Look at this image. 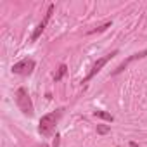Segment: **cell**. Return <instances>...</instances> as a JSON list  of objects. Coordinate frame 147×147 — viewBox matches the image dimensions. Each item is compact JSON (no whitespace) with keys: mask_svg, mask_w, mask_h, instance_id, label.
Listing matches in <instances>:
<instances>
[{"mask_svg":"<svg viewBox=\"0 0 147 147\" xmlns=\"http://www.w3.org/2000/svg\"><path fill=\"white\" fill-rule=\"evenodd\" d=\"M62 111H64V109H57V111H52V113L42 116V119H40V123H38V131H40L42 135H45V137H50V135L54 133V130H55L57 121H59L61 116H62Z\"/></svg>","mask_w":147,"mask_h":147,"instance_id":"obj_1","label":"cell"},{"mask_svg":"<svg viewBox=\"0 0 147 147\" xmlns=\"http://www.w3.org/2000/svg\"><path fill=\"white\" fill-rule=\"evenodd\" d=\"M16 106L19 107V111L24 116H33V113H35L31 97H30V94H28V90L24 87L18 88V92H16Z\"/></svg>","mask_w":147,"mask_h":147,"instance_id":"obj_2","label":"cell"},{"mask_svg":"<svg viewBox=\"0 0 147 147\" xmlns=\"http://www.w3.org/2000/svg\"><path fill=\"white\" fill-rule=\"evenodd\" d=\"M118 54H119V50H113V52H109V54H106L104 57H100V59H97V62H95V64L92 66V69H90V73H88V75H87V76H85L83 80H82V83H88V82H90V80H92V78H94V76L97 75V73H99V71H100V69H102V67H104V66H106V64H107V62H109L111 59H113V57H116Z\"/></svg>","mask_w":147,"mask_h":147,"instance_id":"obj_3","label":"cell"},{"mask_svg":"<svg viewBox=\"0 0 147 147\" xmlns=\"http://www.w3.org/2000/svg\"><path fill=\"white\" fill-rule=\"evenodd\" d=\"M33 69H35V61L33 59H23V61H19L12 66V71L16 75H23V76L31 75Z\"/></svg>","mask_w":147,"mask_h":147,"instance_id":"obj_4","label":"cell"},{"mask_svg":"<svg viewBox=\"0 0 147 147\" xmlns=\"http://www.w3.org/2000/svg\"><path fill=\"white\" fill-rule=\"evenodd\" d=\"M52 14H54V4H50V5H49V9H47V12H45L43 19H42V21H40V24L35 28V31H33V35H31V42H36V40L40 38V35H42V33H43V30L47 28V24H49V21H50Z\"/></svg>","mask_w":147,"mask_h":147,"instance_id":"obj_5","label":"cell"},{"mask_svg":"<svg viewBox=\"0 0 147 147\" xmlns=\"http://www.w3.org/2000/svg\"><path fill=\"white\" fill-rule=\"evenodd\" d=\"M144 57H147V49H145V50H140V52H137V54L128 55V57H126V59H125V61H123V62H121V64H119L114 71H113V75H119V73H123V71H125V69H126L131 62L140 61V59H144Z\"/></svg>","mask_w":147,"mask_h":147,"instance_id":"obj_6","label":"cell"},{"mask_svg":"<svg viewBox=\"0 0 147 147\" xmlns=\"http://www.w3.org/2000/svg\"><path fill=\"white\" fill-rule=\"evenodd\" d=\"M66 73H67V66H66V64H61L59 69H57V73L54 75V82H61V80L66 76Z\"/></svg>","mask_w":147,"mask_h":147,"instance_id":"obj_7","label":"cell"},{"mask_svg":"<svg viewBox=\"0 0 147 147\" xmlns=\"http://www.w3.org/2000/svg\"><path fill=\"white\" fill-rule=\"evenodd\" d=\"M94 116H95V118H100V119H106V121H113V119H114L109 113H106V111H99V109L94 111Z\"/></svg>","mask_w":147,"mask_h":147,"instance_id":"obj_8","label":"cell"},{"mask_svg":"<svg viewBox=\"0 0 147 147\" xmlns=\"http://www.w3.org/2000/svg\"><path fill=\"white\" fill-rule=\"evenodd\" d=\"M111 131V126H107V125H97V133L99 135H107Z\"/></svg>","mask_w":147,"mask_h":147,"instance_id":"obj_9","label":"cell"},{"mask_svg":"<svg viewBox=\"0 0 147 147\" xmlns=\"http://www.w3.org/2000/svg\"><path fill=\"white\" fill-rule=\"evenodd\" d=\"M107 28H111V21L106 23V24H102V26H99V28H95V30H92V31H88V33H90V35H92V33H100V31H106Z\"/></svg>","mask_w":147,"mask_h":147,"instance_id":"obj_10","label":"cell"},{"mask_svg":"<svg viewBox=\"0 0 147 147\" xmlns=\"http://www.w3.org/2000/svg\"><path fill=\"white\" fill-rule=\"evenodd\" d=\"M52 147H59V135H55V138H54V144H52Z\"/></svg>","mask_w":147,"mask_h":147,"instance_id":"obj_11","label":"cell"},{"mask_svg":"<svg viewBox=\"0 0 147 147\" xmlns=\"http://www.w3.org/2000/svg\"><path fill=\"white\" fill-rule=\"evenodd\" d=\"M130 147H138V144L137 142H130Z\"/></svg>","mask_w":147,"mask_h":147,"instance_id":"obj_12","label":"cell"},{"mask_svg":"<svg viewBox=\"0 0 147 147\" xmlns=\"http://www.w3.org/2000/svg\"><path fill=\"white\" fill-rule=\"evenodd\" d=\"M38 147H49V145H47V144H42V145H38Z\"/></svg>","mask_w":147,"mask_h":147,"instance_id":"obj_13","label":"cell"}]
</instances>
